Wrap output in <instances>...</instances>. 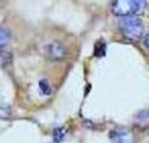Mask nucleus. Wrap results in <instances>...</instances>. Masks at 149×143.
<instances>
[{
  "instance_id": "nucleus-2",
  "label": "nucleus",
  "mask_w": 149,
  "mask_h": 143,
  "mask_svg": "<svg viewBox=\"0 0 149 143\" xmlns=\"http://www.w3.org/2000/svg\"><path fill=\"white\" fill-rule=\"evenodd\" d=\"M119 29L122 35L132 42H138L143 37V23L139 16H123L119 19Z\"/></svg>"
},
{
  "instance_id": "nucleus-1",
  "label": "nucleus",
  "mask_w": 149,
  "mask_h": 143,
  "mask_svg": "<svg viewBox=\"0 0 149 143\" xmlns=\"http://www.w3.org/2000/svg\"><path fill=\"white\" fill-rule=\"evenodd\" d=\"M148 6L146 0H113L112 1V12L113 15L123 17V16H139L145 12Z\"/></svg>"
},
{
  "instance_id": "nucleus-7",
  "label": "nucleus",
  "mask_w": 149,
  "mask_h": 143,
  "mask_svg": "<svg viewBox=\"0 0 149 143\" xmlns=\"http://www.w3.org/2000/svg\"><path fill=\"white\" fill-rule=\"evenodd\" d=\"M40 89L43 90L45 94H49V93H50V86H49V83H47L46 80H42V82H40Z\"/></svg>"
},
{
  "instance_id": "nucleus-8",
  "label": "nucleus",
  "mask_w": 149,
  "mask_h": 143,
  "mask_svg": "<svg viewBox=\"0 0 149 143\" xmlns=\"http://www.w3.org/2000/svg\"><path fill=\"white\" fill-rule=\"evenodd\" d=\"M143 43H145V46H146V49H149V32L146 35L143 36Z\"/></svg>"
},
{
  "instance_id": "nucleus-5",
  "label": "nucleus",
  "mask_w": 149,
  "mask_h": 143,
  "mask_svg": "<svg viewBox=\"0 0 149 143\" xmlns=\"http://www.w3.org/2000/svg\"><path fill=\"white\" fill-rule=\"evenodd\" d=\"M135 123L141 129H146L149 127V110H142L136 115L135 117Z\"/></svg>"
},
{
  "instance_id": "nucleus-3",
  "label": "nucleus",
  "mask_w": 149,
  "mask_h": 143,
  "mask_svg": "<svg viewBox=\"0 0 149 143\" xmlns=\"http://www.w3.org/2000/svg\"><path fill=\"white\" fill-rule=\"evenodd\" d=\"M43 53L46 56V59H49V60H63L68 54V50L63 44L55 42V43L46 44L43 49Z\"/></svg>"
},
{
  "instance_id": "nucleus-6",
  "label": "nucleus",
  "mask_w": 149,
  "mask_h": 143,
  "mask_svg": "<svg viewBox=\"0 0 149 143\" xmlns=\"http://www.w3.org/2000/svg\"><path fill=\"white\" fill-rule=\"evenodd\" d=\"M9 43H10V33L3 27H0V49H4Z\"/></svg>"
},
{
  "instance_id": "nucleus-4",
  "label": "nucleus",
  "mask_w": 149,
  "mask_h": 143,
  "mask_svg": "<svg viewBox=\"0 0 149 143\" xmlns=\"http://www.w3.org/2000/svg\"><path fill=\"white\" fill-rule=\"evenodd\" d=\"M112 143H136L133 135L128 130H115L111 135Z\"/></svg>"
}]
</instances>
